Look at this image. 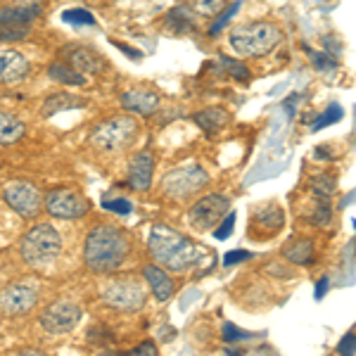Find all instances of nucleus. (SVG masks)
I'll use <instances>...</instances> for the list:
<instances>
[{"label":"nucleus","instance_id":"nucleus-1","mask_svg":"<svg viewBox=\"0 0 356 356\" xmlns=\"http://www.w3.org/2000/svg\"><path fill=\"white\" fill-rule=\"evenodd\" d=\"M131 254V238L122 228L100 223L88 233L83 245V261L93 273L117 271Z\"/></svg>","mask_w":356,"mask_h":356},{"label":"nucleus","instance_id":"nucleus-2","mask_svg":"<svg viewBox=\"0 0 356 356\" xmlns=\"http://www.w3.org/2000/svg\"><path fill=\"white\" fill-rule=\"evenodd\" d=\"M147 250L157 266L166 268V271L183 273L191 271L193 266H197L200 261V250L197 245H193L186 235L176 233L169 226H154L147 238Z\"/></svg>","mask_w":356,"mask_h":356},{"label":"nucleus","instance_id":"nucleus-3","mask_svg":"<svg viewBox=\"0 0 356 356\" xmlns=\"http://www.w3.org/2000/svg\"><path fill=\"white\" fill-rule=\"evenodd\" d=\"M280 41H283V33L271 22H254V24L231 29L228 33V43L240 57H264L278 48Z\"/></svg>","mask_w":356,"mask_h":356},{"label":"nucleus","instance_id":"nucleus-4","mask_svg":"<svg viewBox=\"0 0 356 356\" xmlns=\"http://www.w3.org/2000/svg\"><path fill=\"white\" fill-rule=\"evenodd\" d=\"M22 259L26 266L31 268H45L50 266L57 254L62 252V238L50 223H41V226H33L19 245Z\"/></svg>","mask_w":356,"mask_h":356},{"label":"nucleus","instance_id":"nucleus-5","mask_svg":"<svg viewBox=\"0 0 356 356\" xmlns=\"http://www.w3.org/2000/svg\"><path fill=\"white\" fill-rule=\"evenodd\" d=\"M136 136L138 124L134 117H112L95 126L90 134V145H95L102 152H117L124 150Z\"/></svg>","mask_w":356,"mask_h":356},{"label":"nucleus","instance_id":"nucleus-6","mask_svg":"<svg viewBox=\"0 0 356 356\" xmlns=\"http://www.w3.org/2000/svg\"><path fill=\"white\" fill-rule=\"evenodd\" d=\"M209 183V176L200 164H183L178 169H171L169 174L162 178V191L166 197L171 200H186L191 195L200 193Z\"/></svg>","mask_w":356,"mask_h":356},{"label":"nucleus","instance_id":"nucleus-7","mask_svg":"<svg viewBox=\"0 0 356 356\" xmlns=\"http://www.w3.org/2000/svg\"><path fill=\"white\" fill-rule=\"evenodd\" d=\"M88 209V200L72 188H55L45 195V211L55 219H81Z\"/></svg>","mask_w":356,"mask_h":356},{"label":"nucleus","instance_id":"nucleus-8","mask_svg":"<svg viewBox=\"0 0 356 356\" xmlns=\"http://www.w3.org/2000/svg\"><path fill=\"white\" fill-rule=\"evenodd\" d=\"M231 209V202L223 195H207L200 202H195L188 209V223L195 231H214V226Z\"/></svg>","mask_w":356,"mask_h":356},{"label":"nucleus","instance_id":"nucleus-9","mask_svg":"<svg viewBox=\"0 0 356 356\" xmlns=\"http://www.w3.org/2000/svg\"><path fill=\"white\" fill-rule=\"evenodd\" d=\"M3 197H5V202L10 204V209H15L17 214L24 216V219H33L43 207V193L38 191L36 186L24 183V181L8 183L3 191Z\"/></svg>","mask_w":356,"mask_h":356},{"label":"nucleus","instance_id":"nucleus-10","mask_svg":"<svg viewBox=\"0 0 356 356\" xmlns=\"http://www.w3.org/2000/svg\"><path fill=\"white\" fill-rule=\"evenodd\" d=\"M102 302L117 312H138L145 304V290L136 280H117L102 290Z\"/></svg>","mask_w":356,"mask_h":356},{"label":"nucleus","instance_id":"nucleus-11","mask_svg":"<svg viewBox=\"0 0 356 356\" xmlns=\"http://www.w3.org/2000/svg\"><path fill=\"white\" fill-rule=\"evenodd\" d=\"M81 307L69 300H57L50 304L48 309L41 316V325L50 335H62V332H69L79 325L81 321Z\"/></svg>","mask_w":356,"mask_h":356},{"label":"nucleus","instance_id":"nucleus-12","mask_svg":"<svg viewBox=\"0 0 356 356\" xmlns=\"http://www.w3.org/2000/svg\"><path fill=\"white\" fill-rule=\"evenodd\" d=\"M38 302V290L31 283H13L0 292V314L22 316L29 314Z\"/></svg>","mask_w":356,"mask_h":356},{"label":"nucleus","instance_id":"nucleus-13","mask_svg":"<svg viewBox=\"0 0 356 356\" xmlns=\"http://www.w3.org/2000/svg\"><path fill=\"white\" fill-rule=\"evenodd\" d=\"M152 171H154V154L152 152H138L129 164V186L138 193L150 191Z\"/></svg>","mask_w":356,"mask_h":356},{"label":"nucleus","instance_id":"nucleus-14","mask_svg":"<svg viewBox=\"0 0 356 356\" xmlns=\"http://www.w3.org/2000/svg\"><path fill=\"white\" fill-rule=\"evenodd\" d=\"M122 105H124V110H129L131 114H138V117H150V114L157 112L159 97L154 93H150V90L134 88V90H126V93L122 95Z\"/></svg>","mask_w":356,"mask_h":356},{"label":"nucleus","instance_id":"nucleus-15","mask_svg":"<svg viewBox=\"0 0 356 356\" xmlns=\"http://www.w3.org/2000/svg\"><path fill=\"white\" fill-rule=\"evenodd\" d=\"M62 57H65L67 65L79 74L97 72L102 65L100 57H97L90 48H86V45H67V48L62 50Z\"/></svg>","mask_w":356,"mask_h":356},{"label":"nucleus","instance_id":"nucleus-16","mask_svg":"<svg viewBox=\"0 0 356 356\" xmlns=\"http://www.w3.org/2000/svg\"><path fill=\"white\" fill-rule=\"evenodd\" d=\"M29 72V60L15 50H0V83H13L24 79Z\"/></svg>","mask_w":356,"mask_h":356},{"label":"nucleus","instance_id":"nucleus-17","mask_svg":"<svg viewBox=\"0 0 356 356\" xmlns=\"http://www.w3.org/2000/svg\"><path fill=\"white\" fill-rule=\"evenodd\" d=\"M143 275H145L147 285H150L152 295L157 297V302H169L171 295H174V280L169 278V273L164 271L157 264H150V266L143 268Z\"/></svg>","mask_w":356,"mask_h":356},{"label":"nucleus","instance_id":"nucleus-18","mask_svg":"<svg viewBox=\"0 0 356 356\" xmlns=\"http://www.w3.org/2000/svg\"><path fill=\"white\" fill-rule=\"evenodd\" d=\"M193 122L197 124L207 136H214V134H219L221 129H226L228 122H231V114L226 110H221V107H207V110L193 114Z\"/></svg>","mask_w":356,"mask_h":356},{"label":"nucleus","instance_id":"nucleus-19","mask_svg":"<svg viewBox=\"0 0 356 356\" xmlns=\"http://www.w3.org/2000/svg\"><path fill=\"white\" fill-rule=\"evenodd\" d=\"M41 5H22L17 3L13 8H0V26H10V24H31L38 17Z\"/></svg>","mask_w":356,"mask_h":356},{"label":"nucleus","instance_id":"nucleus-20","mask_svg":"<svg viewBox=\"0 0 356 356\" xmlns=\"http://www.w3.org/2000/svg\"><path fill=\"white\" fill-rule=\"evenodd\" d=\"M86 100L79 95H72L67 93V90H62V93H55L50 97H45L43 102V117H55L57 112H67V110H76V107H83Z\"/></svg>","mask_w":356,"mask_h":356},{"label":"nucleus","instance_id":"nucleus-21","mask_svg":"<svg viewBox=\"0 0 356 356\" xmlns=\"http://www.w3.org/2000/svg\"><path fill=\"white\" fill-rule=\"evenodd\" d=\"M280 226H283V209H280V207L268 204V207H264L261 211H257V216H254V231L275 233Z\"/></svg>","mask_w":356,"mask_h":356},{"label":"nucleus","instance_id":"nucleus-22","mask_svg":"<svg viewBox=\"0 0 356 356\" xmlns=\"http://www.w3.org/2000/svg\"><path fill=\"white\" fill-rule=\"evenodd\" d=\"M22 136H24V122L17 119L15 114L0 112V145L17 143Z\"/></svg>","mask_w":356,"mask_h":356},{"label":"nucleus","instance_id":"nucleus-23","mask_svg":"<svg viewBox=\"0 0 356 356\" xmlns=\"http://www.w3.org/2000/svg\"><path fill=\"white\" fill-rule=\"evenodd\" d=\"M48 76L62 86H86V81H88L86 74L74 72V69L65 65V62H53V65L48 67Z\"/></svg>","mask_w":356,"mask_h":356},{"label":"nucleus","instance_id":"nucleus-24","mask_svg":"<svg viewBox=\"0 0 356 356\" xmlns=\"http://www.w3.org/2000/svg\"><path fill=\"white\" fill-rule=\"evenodd\" d=\"M193 26H195L193 13H188L186 5H178V8H174L169 15H166V29H169V31H174V33H188Z\"/></svg>","mask_w":356,"mask_h":356},{"label":"nucleus","instance_id":"nucleus-25","mask_svg":"<svg viewBox=\"0 0 356 356\" xmlns=\"http://www.w3.org/2000/svg\"><path fill=\"white\" fill-rule=\"evenodd\" d=\"M285 257L295 264H312L314 261V245L312 240H297L295 245H290L285 250Z\"/></svg>","mask_w":356,"mask_h":356},{"label":"nucleus","instance_id":"nucleus-26","mask_svg":"<svg viewBox=\"0 0 356 356\" xmlns=\"http://www.w3.org/2000/svg\"><path fill=\"white\" fill-rule=\"evenodd\" d=\"M342 114H344V112H342V107H340V105H330L328 110H325L323 114H318V117L314 119L312 131H314V134H318V131H323L325 126H330V124L340 122Z\"/></svg>","mask_w":356,"mask_h":356},{"label":"nucleus","instance_id":"nucleus-27","mask_svg":"<svg viewBox=\"0 0 356 356\" xmlns=\"http://www.w3.org/2000/svg\"><path fill=\"white\" fill-rule=\"evenodd\" d=\"M193 10L204 17H216L226 10V0H191Z\"/></svg>","mask_w":356,"mask_h":356},{"label":"nucleus","instance_id":"nucleus-28","mask_svg":"<svg viewBox=\"0 0 356 356\" xmlns=\"http://www.w3.org/2000/svg\"><path fill=\"white\" fill-rule=\"evenodd\" d=\"M62 22L67 24H74V26H93L95 24V17L83 8H76V10H67L62 13Z\"/></svg>","mask_w":356,"mask_h":356},{"label":"nucleus","instance_id":"nucleus-29","mask_svg":"<svg viewBox=\"0 0 356 356\" xmlns=\"http://www.w3.org/2000/svg\"><path fill=\"white\" fill-rule=\"evenodd\" d=\"M337 183H335V176H328V174H321V176H314V183H312V191L318 195V197H325L328 200L332 193H335Z\"/></svg>","mask_w":356,"mask_h":356},{"label":"nucleus","instance_id":"nucleus-30","mask_svg":"<svg viewBox=\"0 0 356 356\" xmlns=\"http://www.w3.org/2000/svg\"><path fill=\"white\" fill-rule=\"evenodd\" d=\"M219 60H221L223 69H226V74H231V76L238 79V81H250V69H247L243 62L231 60V57H226V55H221Z\"/></svg>","mask_w":356,"mask_h":356},{"label":"nucleus","instance_id":"nucleus-31","mask_svg":"<svg viewBox=\"0 0 356 356\" xmlns=\"http://www.w3.org/2000/svg\"><path fill=\"white\" fill-rule=\"evenodd\" d=\"M29 24H10V26H0V41L13 43V41H22V38L29 36Z\"/></svg>","mask_w":356,"mask_h":356},{"label":"nucleus","instance_id":"nucleus-32","mask_svg":"<svg viewBox=\"0 0 356 356\" xmlns=\"http://www.w3.org/2000/svg\"><path fill=\"white\" fill-rule=\"evenodd\" d=\"M240 8H243V3H240V0H238V3H233L231 8H228L226 13H223V15H216V17H219V19H216L214 24H211V29H209V36H219V33L223 31V29L228 26V22L233 19V17H235V13H238Z\"/></svg>","mask_w":356,"mask_h":356},{"label":"nucleus","instance_id":"nucleus-33","mask_svg":"<svg viewBox=\"0 0 356 356\" xmlns=\"http://www.w3.org/2000/svg\"><path fill=\"white\" fill-rule=\"evenodd\" d=\"M309 60L314 62V67L318 69V72H328V69H335L337 67V60L335 57H330L328 53H321V50H307Z\"/></svg>","mask_w":356,"mask_h":356},{"label":"nucleus","instance_id":"nucleus-34","mask_svg":"<svg viewBox=\"0 0 356 356\" xmlns=\"http://www.w3.org/2000/svg\"><path fill=\"white\" fill-rule=\"evenodd\" d=\"M330 219H332L330 204L325 202V197H321L318 204H316V211H314V223L316 226H328Z\"/></svg>","mask_w":356,"mask_h":356},{"label":"nucleus","instance_id":"nucleus-35","mask_svg":"<svg viewBox=\"0 0 356 356\" xmlns=\"http://www.w3.org/2000/svg\"><path fill=\"white\" fill-rule=\"evenodd\" d=\"M252 332H247V330H240L238 325H233V323H226L223 325V340L226 342H243V340H252Z\"/></svg>","mask_w":356,"mask_h":356},{"label":"nucleus","instance_id":"nucleus-36","mask_svg":"<svg viewBox=\"0 0 356 356\" xmlns=\"http://www.w3.org/2000/svg\"><path fill=\"white\" fill-rule=\"evenodd\" d=\"M102 207H105L107 211H114V214H131L134 211V204L129 202V200L119 197V200H105L102 202Z\"/></svg>","mask_w":356,"mask_h":356},{"label":"nucleus","instance_id":"nucleus-37","mask_svg":"<svg viewBox=\"0 0 356 356\" xmlns=\"http://www.w3.org/2000/svg\"><path fill=\"white\" fill-rule=\"evenodd\" d=\"M219 223H221V226L214 228V238L216 240H226L228 235L233 233V228H235V211H233V214H226Z\"/></svg>","mask_w":356,"mask_h":356},{"label":"nucleus","instance_id":"nucleus-38","mask_svg":"<svg viewBox=\"0 0 356 356\" xmlns=\"http://www.w3.org/2000/svg\"><path fill=\"white\" fill-rule=\"evenodd\" d=\"M245 259H252V254L247 250H235V252H228L226 257H223V266H233V264H240Z\"/></svg>","mask_w":356,"mask_h":356},{"label":"nucleus","instance_id":"nucleus-39","mask_svg":"<svg viewBox=\"0 0 356 356\" xmlns=\"http://www.w3.org/2000/svg\"><path fill=\"white\" fill-rule=\"evenodd\" d=\"M337 354H347V356L354 354V332H349V335L342 337V342L337 344Z\"/></svg>","mask_w":356,"mask_h":356},{"label":"nucleus","instance_id":"nucleus-40","mask_svg":"<svg viewBox=\"0 0 356 356\" xmlns=\"http://www.w3.org/2000/svg\"><path fill=\"white\" fill-rule=\"evenodd\" d=\"M328 288H330V278L323 275V278L318 280V285H316V300H323V295L328 292Z\"/></svg>","mask_w":356,"mask_h":356},{"label":"nucleus","instance_id":"nucleus-41","mask_svg":"<svg viewBox=\"0 0 356 356\" xmlns=\"http://www.w3.org/2000/svg\"><path fill=\"white\" fill-rule=\"evenodd\" d=\"M131 354H157V344H154V342H143V344H138Z\"/></svg>","mask_w":356,"mask_h":356},{"label":"nucleus","instance_id":"nucleus-42","mask_svg":"<svg viewBox=\"0 0 356 356\" xmlns=\"http://www.w3.org/2000/svg\"><path fill=\"white\" fill-rule=\"evenodd\" d=\"M114 45H119V50H124L129 57H134V60H140V53H136L134 48H129V45H124V43H114Z\"/></svg>","mask_w":356,"mask_h":356}]
</instances>
